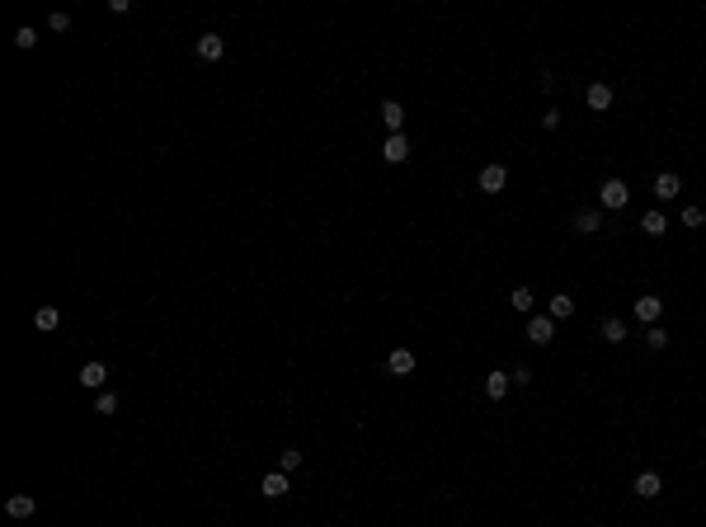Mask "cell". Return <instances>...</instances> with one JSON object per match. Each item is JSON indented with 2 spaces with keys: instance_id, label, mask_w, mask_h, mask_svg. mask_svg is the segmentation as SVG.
Segmentation results:
<instances>
[{
  "instance_id": "27",
  "label": "cell",
  "mask_w": 706,
  "mask_h": 527,
  "mask_svg": "<svg viewBox=\"0 0 706 527\" xmlns=\"http://www.w3.org/2000/svg\"><path fill=\"white\" fill-rule=\"evenodd\" d=\"M33 43H38V33H33V28H19V33H14V48H24V52H28Z\"/></svg>"
},
{
  "instance_id": "26",
  "label": "cell",
  "mask_w": 706,
  "mask_h": 527,
  "mask_svg": "<svg viewBox=\"0 0 706 527\" xmlns=\"http://www.w3.org/2000/svg\"><path fill=\"white\" fill-rule=\"evenodd\" d=\"M48 28L66 33V28H71V14H66V10H52V14H48Z\"/></svg>"
},
{
  "instance_id": "11",
  "label": "cell",
  "mask_w": 706,
  "mask_h": 527,
  "mask_svg": "<svg viewBox=\"0 0 706 527\" xmlns=\"http://www.w3.org/2000/svg\"><path fill=\"white\" fill-rule=\"evenodd\" d=\"M198 57H203V61H222V57H226V43H222L217 33H203V38H198Z\"/></svg>"
},
{
  "instance_id": "9",
  "label": "cell",
  "mask_w": 706,
  "mask_h": 527,
  "mask_svg": "<svg viewBox=\"0 0 706 527\" xmlns=\"http://www.w3.org/2000/svg\"><path fill=\"white\" fill-rule=\"evenodd\" d=\"M104 381H108V368H104V363H85V368H80V386L104 391Z\"/></svg>"
},
{
  "instance_id": "6",
  "label": "cell",
  "mask_w": 706,
  "mask_h": 527,
  "mask_svg": "<svg viewBox=\"0 0 706 527\" xmlns=\"http://www.w3.org/2000/svg\"><path fill=\"white\" fill-rule=\"evenodd\" d=\"M382 160H386V165H405V160H410V141H405V132H400V137H386Z\"/></svg>"
},
{
  "instance_id": "5",
  "label": "cell",
  "mask_w": 706,
  "mask_h": 527,
  "mask_svg": "<svg viewBox=\"0 0 706 527\" xmlns=\"http://www.w3.org/2000/svg\"><path fill=\"white\" fill-rule=\"evenodd\" d=\"M584 99H589V108H594V113H607V108H612V85L594 80V85L584 90Z\"/></svg>"
},
{
  "instance_id": "28",
  "label": "cell",
  "mask_w": 706,
  "mask_h": 527,
  "mask_svg": "<svg viewBox=\"0 0 706 527\" xmlns=\"http://www.w3.org/2000/svg\"><path fill=\"white\" fill-rule=\"evenodd\" d=\"M509 381H518V386H527V381H532V368H523V363H518V368L509 372Z\"/></svg>"
},
{
  "instance_id": "25",
  "label": "cell",
  "mask_w": 706,
  "mask_h": 527,
  "mask_svg": "<svg viewBox=\"0 0 706 527\" xmlns=\"http://www.w3.org/2000/svg\"><path fill=\"white\" fill-rule=\"evenodd\" d=\"M683 226H706V212L692 203V208H683Z\"/></svg>"
},
{
  "instance_id": "8",
  "label": "cell",
  "mask_w": 706,
  "mask_h": 527,
  "mask_svg": "<svg viewBox=\"0 0 706 527\" xmlns=\"http://www.w3.org/2000/svg\"><path fill=\"white\" fill-rule=\"evenodd\" d=\"M659 316H664V301H659V297H640V301H636V320H640V325H659Z\"/></svg>"
},
{
  "instance_id": "18",
  "label": "cell",
  "mask_w": 706,
  "mask_h": 527,
  "mask_svg": "<svg viewBox=\"0 0 706 527\" xmlns=\"http://www.w3.org/2000/svg\"><path fill=\"white\" fill-rule=\"evenodd\" d=\"M640 231H645V236H664V231H669V217H664L659 208L645 212V217H640Z\"/></svg>"
},
{
  "instance_id": "19",
  "label": "cell",
  "mask_w": 706,
  "mask_h": 527,
  "mask_svg": "<svg viewBox=\"0 0 706 527\" xmlns=\"http://www.w3.org/2000/svg\"><path fill=\"white\" fill-rule=\"evenodd\" d=\"M602 339H607V344H622V339H627V320H622V316H607V320H602Z\"/></svg>"
},
{
  "instance_id": "10",
  "label": "cell",
  "mask_w": 706,
  "mask_h": 527,
  "mask_svg": "<svg viewBox=\"0 0 706 527\" xmlns=\"http://www.w3.org/2000/svg\"><path fill=\"white\" fill-rule=\"evenodd\" d=\"M5 513H10V518H33V513H38V499H33V495H10Z\"/></svg>"
},
{
  "instance_id": "17",
  "label": "cell",
  "mask_w": 706,
  "mask_h": 527,
  "mask_svg": "<svg viewBox=\"0 0 706 527\" xmlns=\"http://www.w3.org/2000/svg\"><path fill=\"white\" fill-rule=\"evenodd\" d=\"M509 386H513V381H509V372H490V377H485V395H490V400H504V395H509Z\"/></svg>"
},
{
  "instance_id": "7",
  "label": "cell",
  "mask_w": 706,
  "mask_h": 527,
  "mask_svg": "<svg viewBox=\"0 0 706 527\" xmlns=\"http://www.w3.org/2000/svg\"><path fill=\"white\" fill-rule=\"evenodd\" d=\"M527 339H532V344H551V339H556V320H551V316H532V320H527Z\"/></svg>"
},
{
  "instance_id": "29",
  "label": "cell",
  "mask_w": 706,
  "mask_h": 527,
  "mask_svg": "<svg viewBox=\"0 0 706 527\" xmlns=\"http://www.w3.org/2000/svg\"><path fill=\"white\" fill-rule=\"evenodd\" d=\"M542 128H547V132L560 128V113H556V108H547V113H542Z\"/></svg>"
},
{
  "instance_id": "13",
  "label": "cell",
  "mask_w": 706,
  "mask_h": 527,
  "mask_svg": "<svg viewBox=\"0 0 706 527\" xmlns=\"http://www.w3.org/2000/svg\"><path fill=\"white\" fill-rule=\"evenodd\" d=\"M382 123L391 128V137H400V132H405V108L395 104V99H386V104H382Z\"/></svg>"
},
{
  "instance_id": "3",
  "label": "cell",
  "mask_w": 706,
  "mask_h": 527,
  "mask_svg": "<svg viewBox=\"0 0 706 527\" xmlns=\"http://www.w3.org/2000/svg\"><path fill=\"white\" fill-rule=\"evenodd\" d=\"M288 490H292L288 471H268V475H264V480H259V495H264V499H283Z\"/></svg>"
},
{
  "instance_id": "12",
  "label": "cell",
  "mask_w": 706,
  "mask_h": 527,
  "mask_svg": "<svg viewBox=\"0 0 706 527\" xmlns=\"http://www.w3.org/2000/svg\"><path fill=\"white\" fill-rule=\"evenodd\" d=\"M547 316H551V320H570V316H575V297L556 292V297L547 301Z\"/></svg>"
},
{
  "instance_id": "16",
  "label": "cell",
  "mask_w": 706,
  "mask_h": 527,
  "mask_svg": "<svg viewBox=\"0 0 706 527\" xmlns=\"http://www.w3.org/2000/svg\"><path fill=\"white\" fill-rule=\"evenodd\" d=\"M598 226H602V212H598V208H584V212L575 217V231H579V236H594Z\"/></svg>"
},
{
  "instance_id": "4",
  "label": "cell",
  "mask_w": 706,
  "mask_h": 527,
  "mask_svg": "<svg viewBox=\"0 0 706 527\" xmlns=\"http://www.w3.org/2000/svg\"><path fill=\"white\" fill-rule=\"evenodd\" d=\"M650 193L659 198V203H669V198H678V193H683V179L674 175V170H664V175H654V188H650Z\"/></svg>"
},
{
  "instance_id": "21",
  "label": "cell",
  "mask_w": 706,
  "mask_h": 527,
  "mask_svg": "<svg viewBox=\"0 0 706 527\" xmlns=\"http://www.w3.org/2000/svg\"><path fill=\"white\" fill-rule=\"evenodd\" d=\"M118 405H123V400H118L113 391H99V395H95V415H104V419H108V415H118Z\"/></svg>"
},
{
  "instance_id": "23",
  "label": "cell",
  "mask_w": 706,
  "mask_h": 527,
  "mask_svg": "<svg viewBox=\"0 0 706 527\" xmlns=\"http://www.w3.org/2000/svg\"><path fill=\"white\" fill-rule=\"evenodd\" d=\"M645 344H650L654 353H659V348H669V330H659V325H650V330H645Z\"/></svg>"
},
{
  "instance_id": "14",
  "label": "cell",
  "mask_w": 706,
  "mask_h": 527,
  "mask_svg": "<svg viewBox=\"0 0 706 527\" xmlns=\"http://www.w3.org/2000/svg\"><path fill=\"white\" fill-rule=\"evenodd\" d=\"M631 490H636L640 499H654V495L664 490V480H659V475H654V471H640V475H636V485H631Z\"/></svg>"
},
{
  "instance_id": "1",
  "label": "cell",
  "mask_w": 706,
  "mask_h": 527,
  "mask_svg": "<svg viewBox=\"0 0 706 527\" xmlns=\"http://www.w3.org/2000/svg\"><path fill=\"white\" fill-rule=\"evenodd\" d=\"M598 203H602V208H612V212H617V208H627V203H631L627 179H607V184L598 188Z\"/></svg>"
},
{
  "instance_id": "22",
  "label": "cell",
  "mask_w": 706,
  "mask_h": 527,
  "mask_svg": "<svg viewBox=\"0 0 706 527\" xmlns=\"http://www.w3.org/2000/svg\"><path fill=\"white\" fill-rule=\"evenodd\" d=\"M509 301H513V311H518V316H527V311H532V292H527V288H513V297H509Z\"/></svg>"
},
{
  "instance_id": "20",
  "label": "cell",
  "mask_w": 706,
  "mask_h": 527,
  "mask_svg": "<svg viewBox=\"0 0 706 527\" xmlns=\"http://www.w3.org/2000/svg\"><path fill=\"white\" fill-rule=\"evenodd\" d=\"M33 325H38V330H57V325H61V311H57V306H38V311H33Z\"/></svg>"
},
{
  "instance_id": "24",
  "label": "cell",
  "mask_w": 706,
  "mask_h": 527,
  "mask_svg": "<svg viewBox=\"0 0 706 527\" xmlns=\"http://www.w3.org/2000/svg\"><path fill=\"white\" fill-rule=\"evenodd\" d=\"M297 466H302V452H297V448H288V452H283V457H278V471H297Z\"/></svg>"
},
{
  "instance_id": "2",
  "label": "cell",
  "mask_w": 706,
  "mask_h": 527,
  "mask_svg": "<svg viewBox=\"0 0 706 527\" xmlns=\"http://www.w3.org/2000/svg\"><path fill=\"white\" fill-rule=\"evenodd\" d=\"M480 193H504V184H509V170L504 165H480Z\"/></svg>"
},
{
  "instance_id": "15",
  "label": "cell",
  "mask_w": 706,
  "mask_h": 527,
  "mask_svg": "<svg viewBox=\"0 0 706 527\" xmlns=\"http://www.w3.org/2000/svg\"><path fill=\"white\" fill-rule=\"evenodd\" d=\"M386 368H391L395 377H410V372H415V353H410V348H391Z\"/></svg>"
}]
</instances>
